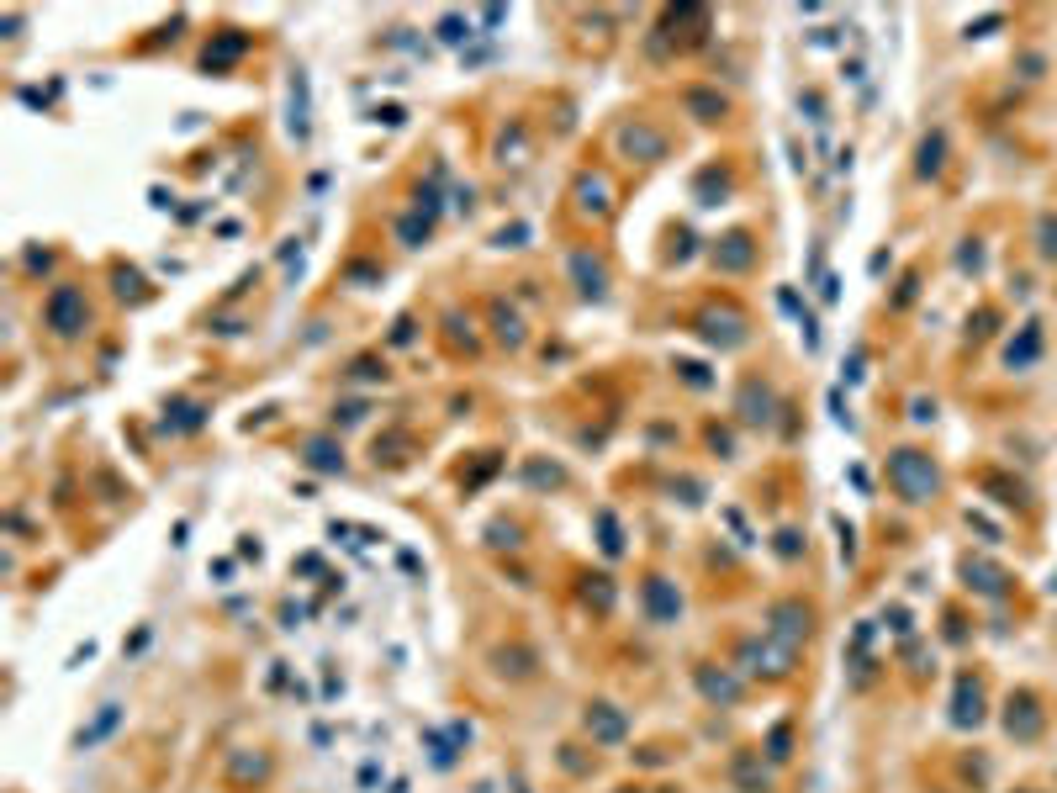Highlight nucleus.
<instances>
[{
    "mask_svg": "<svg viewBox=\"0 0 1057 793\" xmlns=\"http://www.w3.org/2000/svg\"><path fill=\"white\" fill-rule=\"evenodd\" d=\"M693 677H698V688H703V698H709V704H735V698H740V682H735L725 667H719V672H714V667H698Z\"/></svg>",
    "mask_w": 1057,
    "mask_h": 793,
    "instance_id": "obj_9",
    "label": "nucleus"
},
{
    "mask_svg": "<svg viewBox=\"0 0 1057 793\" xmlns=\"http://www.w3.org/2000/svg\"><path fill=\"white\" fill-rule=\"evenodd\" d=\"M698 323H703L698 334L709 339V344H719V349H735L740 339H746V318H740L735 307H725V318H719V307H709V312H703Z\"/></svg>",
    "mask_w": 1057,
    "mask_h": 793,
    "instance_id": "obj_5",
    "label": "nucleus"
},
{
    "mask_svg": "<svg viewBox=\"0 0 1057 793\" xmlns=\"http://www.w3.org/2000/svg\"><path fill=\"white\" fill-rule=\"evenodd\" d=\"M1005 730L1015 735V741H1036L1042 735V709H1036V698L1021 693V698H1010V714H1005Z\"/></svg>",
    "mask_w": 1057,
    "mask_h": 793,
    "instance_id": "obj_7",
    "label": "nucleus"
},
{
    "mask_svg": "<svg viewBox=\"0 0 1057 793\" xmlns=\"http://www.w3.org/2000/svg\"><path fill=\"white\" fill-rule=\"evenodd\" d=\"M688 106L698 112V122H725V96H709V90H693Z\"/></svg>",
    "mask_w": 1057,
    "mask_h": 793,
    "instance_id": "obj_15",
    "label": "nucleus"
},
{
    "mask_svg": "<svg viewBox=\"0 0 1057 793\" xmlns=\"http://www.w3.org/2000/svg\"><path fill=\"white\" fill-rule=\"evenodd\" d=\"M888 487H894L904 503H931V497L941 492V471H936V460L915 450V445H904L888 455Z\"/></svg>",
    "mask_w": 1057,
    "mask_h": 793,
    "instance_id": "obj_1",
    "label": "nucleus"
},
{
    "mask_svg": "<svg viewBox=\"0 0 1057 793\" xmlns=\"http://www.w3.org/2000/svg\"><path fill=\"white\" fill-rule=\"evenodd\" d=\"M1042 254H1057V223H1052V217L1042 223Z\"/></svg>",
    "mask_w": 1057,
    "mask_h": 793,
    "instance_id": "obj_18",
    "label": "nucleus"
},
{
    "mask_svg": "<svg viewBox=\"0 0 1057 793\" xmlns=\"http://www.w3.org/2000/svg\"><path fill=\"white\" fill-rule=\"evenodd\" d=\"M571 270H577V281H582V297H603V286H608V270L598 260H587V254H577L571 260Z\"/></svg>",
    "mask_w": 1057,
    "mask_h": 793,
    "instance_id": "obj_12",
    "label": "nucleus"
},
{
    "mask_svg": "<svg viewBox=\"0 0 1057 793\" xmlns=\"http://www.w3.org/2000/svg\"><path fill=\"white\" fill-rule=\"evenodd\" d=\"M809 608L799 598H783V603H772V614H767V635L772 640H783V651H799V645L809 640Z\"/></svg>",
    "mask_w": 1057,
    "mask_h": 793,
    "instance_id": "obj_3",
    "label": "nucleus"
},
{
    "mask_svg": "<svg viewBox=\"0 0 1057 793\" xmlns=\"http://www.w3.org/2000/svg\"><path fill=\"white\" fill-rule=\"evenodd\" d=\"M492 323H497V339H503V344H513V349L524 344V318H518L513 307L497 302V307H492Z\"/></svg>",
    "mask_w": 1057,
    "mask_h": 793,
    "instance_id": "obj_13",
    "label": "nucleus"
},
{
    "mask_svg": "<svg viewBox=\"0 0 1057 793\" xmlns=\"http://www.w3.org/2000/svg\"><path fill=\"white\" fill-rule=\"evenodd\" d=\"M43 328H48L53 339H64V344L80 339L85 328H90V302H85V291L69 286V281L53 286L48 297H43Z\"/></svg>",
    "mask_w": 1057,
    "mask_h": 793,
    "instance_id": "obj_2",
    "label": "nucleus"
},
{
    "mask_svg": "<svg viewBox=\"0 0 1057 793\" xmlns=\"http://www.w3.org/2000/svg\"><path fill=\"white\" fill-rule=\"evenodd\" d=\"M645 614H651L656 624H672L682 614V598H677V587L666 582V577H651L645 582Z\"/></svg>",
    "mask_w": 1057,
    "mask_h": 793,
    "instance_id": "obj_8",
    "label": "nucleus"
},
{
    "mask_svg": "<svg viewBox=\"0 0 1057 793\" xmlns=\"http://www.w3.org/2000/svg\"><path fill=\"white\" fill-rule=\"evenodd\" d=\"M117 719H122V704H106V709L96 714V725H90V730H80V735H74V746H80V751H85V746H96V741H101V735H111V725H117Z\"/></svg>",
    "mask_w": 1057,
    "mask_h": 793,
    "instance_id": "obj_14",
    "label": "nucleus"
},
{
    "mask_svg": "<svg viewBox=\"0 0 1057 793\" xmlns=\"http://www.w3.org/2000/svg\"><path fill=\"white\" fill-rule=\"evenodd\" d=\"M941 170V133L920 143V175H936Z\"/></svg>",
    "mask_w": 1057,
    "mask_h": 793,
    "instance_id": "obj_16",
    "label": "nucleus"
},
{
    "mask_svg": "<svg viewBox=\"0 0 1057 793\" xmlns=\"http://www.w3.org/2000/svg\"><path fill=\"white\" fill-rule=\"evenodd\" d=\"M756 265V244H751V233H725L714 244V270H725V275H746Z\"/></svg>",
    "mask_w": 1057,
    "mask_h": 793,
    "instance_id": "obj_4",
    "label": "nucleus"
},
{
    "mask_svg": "<svg viewBox=\"0 0 1057 793\" xmlns=\"http://www.w3.org/2000/svg\"><path fill=\"white\" fill-rule=\"evenodd\" d=\"M302 455H307V466H318V471H344V450L333 445V439H307Z\"/></svg>",
    "mask_w": 1057,
    "mask_h": 793,
    "instance_id": "obj_11",
    "label": "nucleus"
},
{
    "mask_svg": "<svg viewBox=\"0 0 1057 793\" xmlns=\"http://www.w3.org/2000/svg\"><path fill=\"white\" fill-rule=\"evenodd\" d=\"M624 149H629V154L645 149V164H656V159L666 154V138H661V133H651L645 122H635V127H624Z\"/></svg>",
    "mask_w": 1057,
    "mask_h": 793,
    "instance_id": "obj_10",
    "label": "nucleus"
},
{
    "mask_svg": "<svg viewBox=\"0 0 1057 793\" xmlns=\"http://www.w3.org/2000/svg\"><path fill=\"white\" fill-rule=\"evenodd\" d=\"M582 725H587V735L592 741H603V746H614V741H624V730H629V719L614 709V704H587V714H582Z\"/></svg>",
    "mask_w": 1057,
    "mask_h": 793,
    "instance_id": "obj_6",
    "label": "nucleus"
},
{
    "mask_svg": "<svg viewBox=\"0 0 1057 793\" xmlns=\"http://www.w3.org/2000/svg\"><path fill=\"white\" fill-rule=\"evenodd\" d=\"M973 577H978V587H984V593H999V571H994V566H973V561H968V582H973Z\"/></svg>",
    "mask_w": 1057,
    "mask_h": 793,
    "instance_id": "obj_17",
    "label": "nucleus"
}]
</instances>
